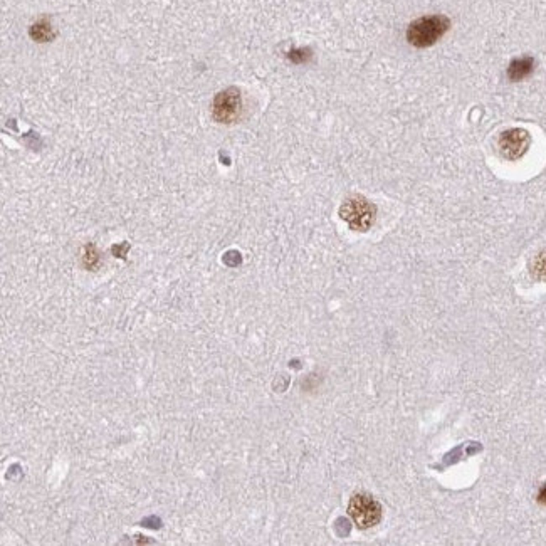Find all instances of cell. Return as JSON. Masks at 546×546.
<instances>
[{"mask_svg": "<svg viewBox=\"0 0 546 546\" xmlns=\"http://www.w3.org/2000/svg\"><path fill=\"white\" fill-rule=\"evenodd\" d=\"M141 525L147 526V528H154V529H156V528H160V526H162V521H160L158 518L151 516V518H145L143 521H141Z\"/></svg>", "mask_w": 546, "mask_h": 546, "instance_id": "11", "label": "cell"}, {"mask_svg": "<svg viewBox=\"0 0 546 546\" xmlns=\"http://www.w3.org/2000/svg\"><path fill=\"white\" fill-rule=\"evenodd\" d=\"M339 217L348 224L351 231L366 232L375 222L377 207L361 196L348 197L339 207Z\"/></svg>", "mask_w": 546, "mask_h": 546, "instance_id": "2", "label": "cell"}, {"mask_svg": "<svg viewBox=\"0 0 546 546\" xmlns=\"http://www.w3.org/2000/svg\"><path fill=\"white\" fill-rule=\"evenodd\" d=\"M348 514L360 529H368L381 521V504L373 496L358 492L348 503Z\"/></svg>", "mask_w": 546, "mask_h": 546, "instance_id": "3", "label": "cell"}, {"mask_svg": "<svg viewBox=\"0 0 546 546\" xmlns=\"http://www.w3.org/2000/svg\"><path fill=\"white\" fill-rule=\"evenodd\" d=\"M534 70V61L533 57H519V59L511 61L510 67H507V78L511 81H521V79L528 78Z\"/></svg>", "mask_w": 546, "mask_h": 546, "instance_id": "6", "label": "cell"}, {"mask_svg": "<svg viewBox=\"0 0 546 546\" xmlns=\"http://www.w3.org/2000/svg\"><path fill=\"white\" fill-rule=\"evenodd\" d=\"M529 271H532V276L534 280L546 281V251L538 252V254L534 255L532 266H529Z\"/></svg>", "mask_w": 546, "mask_h": 546, "instance_id": "8", "label": "cell"}, {"mask_svg": "<svg viewBox=\"0 0 546 546\" xmlns=\"http://www.w3.org/2000/svg\"><path fill=\"white\" fill-rule=\"evenodd\" d=\"M83 264L86 266L87 269H94V267H98V264H99V252H98L96 246H94V244H87V246L84 247Z\"/></svg>", "mask_w": 546, "mask_h": 546, "instance_id": "9", "label": "cell"}, {"mask_svg": "<svg viewBox=\"0 0 546 546\" xmlns=\"http://www.w3.org/2000/svg\"><path fill=\"white\" fill-rule=\"evenodd\" d=\"M538 503H541L543 506H546V484L541 487L540 492H538Z\"/></svg>", "mask_w": 546, "mask_h": 546, "instance_id": "12", "label": "cell"}, {"mask_svg": "<svg viewBox=\"0 0 546 546\" xmlns=\"http://www.w3.org/2000/svg\"><path fill=\"white\" fill-rule=\"evenodd\" d=\"M499 151L504 158L518 160L529 147V133L523 128H511L499 135Z\"/></svg>", "mask_w": 546, "mask_h": 546, "instance_id": "5", "label": "cell"}, {"mask_svg": "<svg viewBox=\"0 0 546 546\" xmlns=\"http://www.w3.org/2000/svg\"><path fill=\"white\" fill-rule=\"evenodd\" d=\"M30 37L37 42H48L54 37V30L51 28V22L48 19H42V21L36 22V24L30 28Z\"/></svg>", "mask_w": 546, "mask_h": 546, "instance_id": "7", "label": "cell"}, {"mask_svg": "<svg viewBox=\"0 0 546 546\" xmlns=\"http://www.w3.org/2000/svg\"><path fill=\"white\" fill-rule=\"evenodd\" d=\"M242 114V96L238 87L220 91L212 103V116L217 123L232 125Z\"/></svg>", "mask_w": 546, "mask_h": 546, "instance_id": "4", "label": "cell"}, {"mask_svg": "<svg viewBox=\"0 0 546 546\" xmlns=\"http://www.w3.org/2000/svg\"><path fill=\"white\" fill-rule=\"evenodd\" d=\"M449 28L450 21L445 15H426L408 25L407 41L414 48H430L448 32Z\"/></svg>", "mask_w": 546, "mask_h": 546, "instance_id": "1", "label": "cell"}, {"mask_svg": "<svg viewBox=\"0 0 546 546\" xmlns=\"http://www.w3.org/2000/svg\"><path fill=\"white\" fill-rule=\"evenodd\" d=\"M288 57L289 61L294 64H303L306 63V61L311 57V51L306 48H301V49H293V51L288 52Z\"/></svg>", "mask_w": 546, "mask_h": 546, "instance_id": "10", "label": "cell"}]
</instances>
